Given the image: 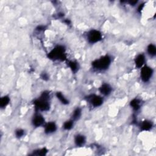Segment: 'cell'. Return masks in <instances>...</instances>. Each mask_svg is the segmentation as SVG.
I'll return each mask as SVG.
<instances>
[{
    "label": "cell",
    "mask_w": 156,
    "mask_h": 156,
    "mask_svg": "<svg viewBox=\"0 0 156 156\" xmlns=\"http://www.w3.org/2000/svg\"><path fill=\"white\" fill-rule=\"evenodd\" d=\"M36 112H46L50 109V93L48 91H43L40 97L34 101Z\"/></svg>",
    "instance_id": "cell-1"
},
{
    "label": "cell",
    "mask_w": 156,
    "mask_h": 156,
    "mask_svg": "<svg viewBox=\"0 0 156 156\" xmlns=\"http://www.w3.org/2000/svg\"><path fill=\"white\" fill-rule=\"evenodd\" d=\"M55 96L57 97V98L58 99V100H59L60 101V102L64 105H66L69 104V101L68 99H66V98H65V96L62 93L57 91L55 93Z\"/></svg>",
    "instance_id": "cell-18"
},
{
    "label": "cell",
    "mask_w": 156,
    "mask_h": 156,
    "mask_svg": "<svg viewBox=\"0 0 156 156\" xmlns=\"http://www.w3.org/2000/svg\"><path fill=\"white\" fill-rule=\"evenodd\" d=\"M140 79L144 82H148L153 76L154 69L152 67L144 65L142 68H140Z\"/></svg>",
    "instance_id": "cell-5"
},
{
    "label": "cell",
    "mask_w": 156,
    "mask_h": 156,
    "mask_svg": "<svg viewBox=\"0 0 156 156\" xmlns=\"http://www.w3.org/2000/svg\"><path fill=\"white\" fill-rule=\"evenodd\" d=\"M141 131H149L153 127V122L149 120H144L139 124Z\"/></svg>",
    "instance_id": "cell-12"
},
{
    "label": "cell",
    "mask_w": 156,
    "mask_h": 156,
    "mask_svg": "<svg viewBox=\"0 0 156 156\" xmlns=\"http://www.w3.org/2000/svg\"><path fill=\"white\" fill-rule=\"evenodd\" d=\"M130 105L134 111H138L141 107V101L138 98H134L130 102Z\"/></svg>",
    "instance_id": "cell-13"
},
{
    "label": "cell",
    "mask_w": 156,
    "mask_h": 156,
    "mask_svg": "<svg viewBox=\"0 0 156 156\" xmlns=\"http://www.w3.org/2000/svg\"><path fill=\"white\" fill-rule=\"evenodd\" d=\"M146 62V57L145 55L143 53L138 54L136 55V57L134 58V63L135 65L136 68H142Z\"/></svg>",
    "instance_id": "cell-10"
},
{
    "label": "cell",
    "mask_w": 156,
    "mask_h": 156,
    "mask_svg": "<svg viewBox=\"0 0 156 156\" xmlns=\"http://www.w3.org/2000/svg\"><path fill=\"white\" fill-rule=\"evenodd\" d=\"M10 98L8 95H4L1 98L0 107L1 109L5 108L10 103Z\"/></svg>",
    "instance_id": "cell-16"
},
{
    "label": "cell",
    "mask_w": 156,
    "mask_h": 156,
    "mask_svg": "<svg viewBox=\"0 0 156 156\" xmlns=\"http://www.w3.org/2000/svg\"><path fill=\"white\" fill-rule=\"evenodd\" d=\"M48 152V150L45 148H41V149H38L37 150L34 151L33 153L32 154V155H37V156H43V155H45Z\"/></svg>",
    "instance_id": "cell-20"
},
{
    "label": "cell",
    "mask_w": 156,
    "mask_h": 156,
    "mask_svg": "<svg viewBox=\"0 0 156 156\" xmlns=\"http://www.w3.org/2000/svg\"><path fill=\"white\" fill-rule=\"evenodd\" d=\"M25 130L23 129H17L15 131V135L18 138H21L25 135Z\"/></svg>",
    "instance_id": "cell-21"
},
{
    "label": "cell",
    "mask_w": 156,
    "mask_h": 156,
    "mask_svg": "<svg viewBox=\"0 0 156 156\" xmlns=\"http://www.w3.org/2000/svg\"><path fill=\"white\" fill-rule=\"evenodd\" d=\"M112 63V58L110 55L106 54L101 56L99 58L94 60L91 62L93 69L98 71H106L110 66Z\"/></svg>",
    "instance_id": "cell-2"
},
{
    "label": "cell",
    "mask_w": 156,
    "mask_h": 156,
    "mask_svg": "<svg viewBox=\"0 0 156 156\" xmlns=\"http://www.w3.org/2000/svg\"><path fill=\"white\" fill-rule=\"evenodd\" d=\"M86 137L83 134L78 133L75 135L74 138V142L76 146L77 147H82L86 143Z\"/></svg>",
    "instance_id": "cell-11"
},
{
    "label": "cell",
    "mask_w": 156,
    "mask_h": 156,
    "mask_svg": "<svg viewBox=\"0 0 156 156\" xmlns=\"http://www.w3.org/2000/svg\"><path fill=\"white\" fill-rule=\"evenodd\" d=\"M32 124L35 127H39L44 125L45 119L44 116L38 112H36L32 118Z\"/></svg>",
    "instance_id": "cell-7"
},
{
    "label": "cell",
    "mask_w": 156,
    "mask_h": 156,
    "mask_svg": "<svg viewBox=\"0 0 156 156\" xmlns=\"http://www.w3.org/2000/svg\"><path fill=\"white\" fill-rule=\"evenodd\" d=\"M68 66L73 73H76L79 70V63L74 60H69L68 62Z\"/></svg>",
    "instance_id": "cell-17"
},
{
    "label": "cell",
    "mask_w": 156,
    "mask_h": 156,
    "mask_svg": "<svg viewBox=\"0 0 156 156\" xmlns=\"http://www.w3.org/2000/svg\"><path fill=\"white\" fill-rule=\"evenodd\" d=\"M143 7H144V4H140V5H138V11L139 12H141V10H142V9H143Z\"/></svg>",
    "instance_id": "cell-24"
},
{
    "label": "cell",
    "mask_w": 156,
    "mask_h": 156,
    "mask_svg": "<svg viewBox=\"0 0 156 156\" xmlns=\"http://www.w3.org/2000/svg\"><path fill=\"white\" fill-rule=\"evenodd\" d=\"M98 90L101 93V96H108L112 92V87L108 83H103L99 87Z\"/></svg>",
    "instance_id": "cell-8"
},
{
    "label": "cell",
    "mask_w": 156,
    "mask_h": 156,
    "mask_svg": "<svg viewBox=\"0 0 156 156\" xmlns=\"http://www.w3.org/2000/svg\"><path fill=\"white\" fill-rule=\"evenodd\" d=\"M147 53L151 57H154L156 55V46L153 43H150L147 46Z\"/></svg>",
    "instance_id": "cell-15"
},
{
    "label": "cell",
    "mask_w": 156,
    "mask_h": 156,
    "mask_svg": "<svg viewBox=\"0 0 156 156\" xmlns=\"http://www.w3.org/2000/svg\"><path fill=\"white\" fill-rule=\"evenodd\" d=\"M81 116H82V109L79 107H77L73 111L71 119L75 122L79 120Z\"/></svg>",
    "instance_id": "cell-14"
},
{
    "label": "cell",
    "mask_w": 156,
    "mask_h": 156,
    "mask_svg": "<svg viewBox=\"0 0 156 156\" xmlns=\"http://www.w3.org/2000/svg\"><path fill=\"white\" fill-rule=\"evenodd\" d=\"M44 127V132L46 134L49 135L54 133L56 132L57 129V126L56 123L54 121H49L48 122H46Z\"/></svg>",
    "instance_id": "cell-9"
},
{
    "label": "cell",
    "mask_w": 156,
    "mask_h": 156,
    "mask_svg": "<svg viewBox=\"0 0 156 156\" xmlns=\"http://www.w3.org/2000/svg\"><path fill=\"white\" fill-rule=\"evenodd\" d=\"M128 4H129V5H132V6H135L138 4V1H130L127 2Z\"/></svg>",
    "instance_id": "cell-23"
},
{
    "label": "cell",
    "mask_w": 156,
    "mask_h": 156,
    "mask_svg": "<svg viewBox=\"0 0 156 156\" xmlns=\"http://www.w3.org/2000/svg\"><path fill=\"white\" fill-rule=\"evenodd\" d=\"M74 121L73 119H71L67 120L65 121L64 123L63 124V128L66 130H69L73 129L74 126Z\"/></svg>",
    "instance_id": "cell-19"
},
{
    "label": "cell",
    "mask_w": 156,
    "mask_h": 156,
    "mask_svg": "<svg viewBox=\"0 0 156 156\" xmlns=\"http://www.w3.org/2000/svg\"><path fill=\"white\" fill-rule=\"evenodd\" d=\"M41 78L44 80H48L49 79V76L46 73H43L41 75Z\"/></svg>",
    "instance_id": "cell-22"
},
{
    "label": "cell",
    "mask_w": 156,
    "mask_h": 156,
    "mask_svg": "<svg viewBox=\"0 0 156 156\" xmlns=\"http://www.w3.org/2000/svg\"><path fill=\"white\" fill-rule=\"evenodd\" d=\"M48 57L52 60H65L66 56L64 46L62 45H57L48 54Z\"/></svg>",
    "instance_id": "cell-3"
},
{
    "label": "cell",
    "mask_w": 156,
    "mask_h": 156,
    "mask_svg": "<svg viewBox=\"0 0 156 156\" xmlns=\"http://www.w3.org/2000/svg\"><path fill=\"white\" fill-rule=\"evenodd\" d=\"M86 101L93 107L96 108L101 106L104 102V98L101 95L91 94L85 97Z\"/></svg>",
    "instance_id": "cell-6"
},
{
    "label": "cell",
    "mask_w": 156,
    "mask_h": 156,
    "mask_svg": "<svg viewBox=\"0 0 156 156\" xmlns=\"http://www.w3.org/2000/svg\"><path fill=\"white\" fill-rule=\"evenodd\" d=\"M87 41L90 44H95L102 39V33L97 29H91L86 34Z\"/></svg>",
    "instance_id": "cell-4"
}]
</instances>
